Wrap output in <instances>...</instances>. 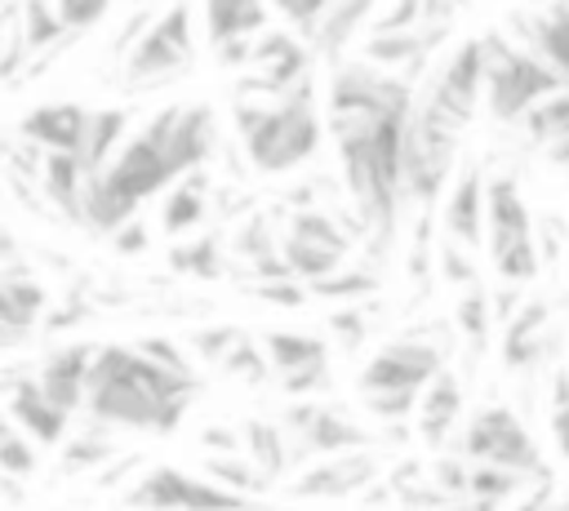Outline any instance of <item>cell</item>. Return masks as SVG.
<instances>
[{
  "label": "cell",
  "instance_id": "1",
  "mask_svg": "<svg viewBox=\"0 0 569 511\" xmlns=\"http://www.w3.org/2000/svg\"><path fill=\"white\" fill-rule=\"evenodd\" d=\"M200 391V378H182L147 360L138 347L107 342L98 347L93 373H89V400L84 413L98 427L120 431H151L169 435L178 431L191 395Z\"/></svg>",
  "mask_w": 569,
  "mask_h": 511
},
{
  "label": "cell",
  "instance_id": "2",
  "mask_svg": "<svg viewBox=\"0 0 569 511\" xmlns=\"http://www.w3.org/2000/svg\"><path fill=\"white\" fill-rule=\"evenodd\" d=\"M236 129L244 138V151L253 169L262 173H284L302 164L320 147V111H316V89L302 80L289 98L280 102H249L236 98Z\"/></svg>",
  "mask_w": 569,
  "mask_h": 511
},
{
  "label": "cell",
  "instance_id": "3",
  "mask_svg": "<svg viewBox=\"0 0 569 511\" xmlns=\"http://www.w3.org/2000/svg\"><path fill=\"white\" fill-rule=\"evenodd\" d=\"M485 40V62H489V84H485V102L493 111V120L502 124H520L538 102L565 93V76L556 67H547L533 49H516L507 36L489 31Z\"/></svg>",
  "mask_w": 569,
  "mask_h": 511
},
{
  "label": "cell",
  "instance_id": "4",
  "mask_svg": "<svg viewBox=\"0 0 569 511\" xmlns=\"http://www.w3.org/2000/svg\"><path fill=\"white\" fill-rule=\"evenodd\" d=\"M458 133L462 124H453L440 107L427 98L413 102L405 133V200H413L422 213H431V204L458 178Z\"/></svg>",
  "mask_w": 569,
  "mask_h": 511
},
{
  "label": "cell",
  "instance_id": "5",
  "mask_svg": "<svg viewBox=\"0 0 569 511\" xmlns=\"http://www.w3.org/2000/svg\"><path fill=\"white\" fill-rule=\"evenodd\" d=\"M124 507L129 511H249L258 507V498L236 493L209 475H191L182 467H147L133 475V484L124 489Z\"/></svg>",
  "mask_w": 569,
  "mask_h": 511
},
{
  "label": "cell",
  "instance_id": "6",
  "mask_svg": "<svg viewBox=\"0 0 569 511\" xmlns=\"http://www.w3.org/2000/svg\"><path fill=\"white\" fill-rule=\"evenodd\" d=\"M458 453L471 458V462H489V467H507V471H520L525 480H551V467L542 462L529 427L516 418V409L507 404H485L467 418L462 427V440H458Z\"/></svg>",
  "mask_w": 569,
  "mask_h": 511
},
{
  "label": "cell",
  "instance_id": "7",
  "mask_svg": "<svg viewBox=\"0 0 569 511\" xmlns=\"http://www.w3.org/2000/svg\"><path fill=\"white\" fill-rule=\"evenodd\" d=\"M449 338L445 329H422V333H405V338H391L382 342L365 369H360V395H373V391H427L440 373H445V355H449Z\"/></svg>",
  "mask_w": 569,
  "mask_h": 511
},
{
  "label": "cell",
  "instance_id": "8",
  "mask_svg": "<svg viewBox=\"0 0 569 511\" xmlns=\"http://www.w3.org/2000/svg\"><path fill=\"white\" fill-rule=\"evenodd\" d=\"M196 53V31H191V9L178 0L164 13H156V22L147 27V36L124 53V84L142 89L156 80L178 76Z\"/></svg>",
  "mask_w": 569,
  "mask_h": 511
},
{
  "label": "cell",
  "instance_id": "9",
  "mask_svg": "<svg viewBox=\"0 0 569 511\" xmlns=\"http://www.w3.org/2000/svg\"><path fill=\"white\" fill-rule=\"evenodd\" d=\"M293 440V462L298 458H338V453H356V449H369L373 435L365 427H356L342 409L333 404H316V400H298L293 409H284V422H280Z\"/></svg>",
  "mask_w": 569,
  "mask_h": 511
},
{
  "label": "cell",
  "instance_id": "10",
  "mask_svg": "<svg viewBox=\"0 0 569 511\" xmlns=\"http://www.w3.org/2000/svg\"><path fill=\"white\" fill-rule=\"evenodd\" d=\"M485 84H489V62H485V40H462L431 76L427 84V102L440 107L453 124H467L476 116V102L485 98Z\"/></svg>",
  "mask_w": 569,
  "mask_h": 511
},
{
  "label": "cell",
  "instance_id": "11",
  "mask_svg": "<svg viewBox=\"0 0 569 511\" xmlns=\"http://www.w3.org/2000/svg\"><path fill=\"white\" fill-rule=\"evenodd\" d=\"M102 178H107L129 204H138V209H142L147 196H156V191H164V187L178 182V173H173V164H169L164 142H160L156 129H142L138 138H129V142L116 151V160L102 169Z\"/></svg>",
  "mask_w": 569,
  "mask_h": 511
},
{
  "label": "cell",
  "instance_id": "12",
  "mask_svg": "<svg viewBox=\"0 0 569 511\" xmlns=\"http://www.w3.org/2000/svg\"><path fill=\"white\" fill-rule=\"evenodd\" d=\"M147 129L160 133L164 156H169V164H173L178 178L204 169V160H209V151H213V111H209L204 102H191V107H164V111L151 116Z\"/></svg>",
  "mask_w": 569,
  "mask_h": 511
},
{
  "label": "cell",
  "instance_id": "13",
  "mask_svg": "<svg viewBox=\"0 0 569 511\" xmlns=\"http://www.w3.org/2000/svg\"><path fill=\"white\" fill-rule=\"evenodd\" d=\"M382 471V458L373 449H356V453H338V458H320L311 462L284 493L298 502H329V498H351L360 489H369Z\"/></svg>",
  "mask_w": 569,
  "mask_h": 511
},
{
  "label": "cell",
  "instance_id": "14",
  "mask_svg": "<svg viewBox=\"0 0 569 511\" xmlns=\"http://www.w3.org/2000/svg\"><path fill=\"white\" fill-rule=\"evenodd\" d=\"M4 400H9V422L18 431H27L36 444H62L67 427H71V413H62L36 373H22V369H9L4 373Z\"/></svg>",
  "mask_w": 569,
  "mask_h": 511
},
{
  "label": "cell",
  "instance_id": "15",
  "mask_svg": "<svg viewBox=\"0 0 569 511\" xmlns=\"http://www.w3.org/2000/svg\"><path fill=\"white\" fill-rule=\"evenodd\" d=\"M489 178L480 173V164H462L449 196H445V240H458L462 249H476L485 244V231H489Z\"/></svg>",
  "mask_w": 569,
  "mask_h": 511
},
{
  "label": "cell",
  "instance_id": "16",
  "mask_svg": "<svg viewBox=\"0 0 569 511\" xmlns=\"http://www.w3.org/2000/svg\"><path fill=\"white\" fill-rule=\"evenodd\" d=\"M89 120H93V111L84 102H44V107H31L18 120V138L36 142L40 151L80 156L84 138H89Z\"/></svg>",
  "mask_w": 569,
  "mask_h": 511
},
{
  "label": "cell",
  "instance_id": "17",
  "mask_svg": "<svg viewBox=\"0 0 569 511\" xmlns=\"http://www.w3.org/2000/svg\"><path fill=\"white\" fill-rule=\"evenodd\" d=\"M560 351V333L551 329V307L542 298L525 302L511 324H502V364L507 369H538Z\"/></svg>",
  "mask_w": 569,
  "mask_h": 511
},
{
  "label": "cell",
  "instance_id": "18",
  "mask_svg": "<svg viewBox=\"0 0 569 511\" xmlns=\"http://www.w3.org/2000/svg\"><path fill=\"white\" fill-rule=\"evenodd\" d=\"M93 360H98V347L89 342H67V347H53L44 360H40V387L44 395L62 409V413H76L84 409L89 400V373H93Z\"/></svg>",
  "mask_w": 569,
  "mask_h": 511
},
{
  "label": "cell",
  "instance_id": "19",
  "mask_svg": "<svg viewBox=\"0 0 569 511\" xmlns=\"http://www.w3.org/2000/svg\"><path fill=\"white\" fill-rule=\"evenodd\" d=\"M485 200H489V231H485L489 258H498V253H507V249H516V244L538 240V231H533V213L525 209L520 187H516L511 173H493Z\"/></svg>",
  "mask_w": 569,
  "mask_h": 511
},
{
  "label": "cell",
  "instance_id": "20",
  "mask_svg": "<svg viewBox=\"0 0 569 511\" xmlns=\"http://www.w3.org/2000/svg\"><path fill=\"white\" fill-rule=\"evenodd\" d=\"M449 36V22H427V27H413V31H391V36H369L365 40V62L382 67V71H396V67H422Z\"/></svg>",
  "mask_w": 569,
  "mask_h": 511
},
{
  "label": "cell",
  "instance_id": "21",
  "mask_svg": "<svg viewBox=\"0 0 569 511\" xmlns=\"http://www.w3.org/2000/svg\"><path fill=\"white\" fill-rule=\"evenodd\" d=\"M49 293L36 275H0V342L18 347L44 315Z\"/></svg>",
  "mask_w": 569,
  "mask_h": 511
},
{
  "label": "cell",
  "instance_id": "22",
  "mask_svg": "<svg viewBox=\"0 0 569 511\" xmlns=\"http://www.w3.org/2000/svg\"><path fill=\"white\" fill-rule=\"evenodd\" d=\"M84 187H89V173H84L80 156H67V151H49L44 156L40 196L49 200V209L58 218H71V222L84 227Z\"/></svg>",
  "mask_w": 569,
  "mask_h": 511
},
{
  "label": "cell",
  "instance_id": "23",
  "mask_svg": "<svg viewBox=\"0 0 569 511\" xmlns=\"http://www.w3.org/2000/svg\"><path fill=\"white\" fill-rule=\"evenodd\" d=\"M458 418H462V382L445 369V373L422 391L413 422H418V435L436 449V444H445V440H449V431L458 427Z\"/></svg>",
  "mask_w": 569,
  "mask_h": 511
},
{
  "label": "cell",
  "instance_id": "24",
  "mask_svg": "<svg viewBox=\"0 0 569 511\" xmlns=\"http://www.w3.org/2000/svg\"><path fill=\"white\" fill-rule=\"evenodd\" d=\"M267 31V0H204V36L209 44L253 40Z\"/></svg>",
  "mask_w": 569,
  "mask_h": 511
},
{
  "label": "cell",
  "instance_id": "25",
  "mask_svg": "<svg viewBox=\"0 0 569 511\" xmlns=\"http://www.w3.org/2000/svg\"><path fill=\"white\" fill-rule=\"evenodd\" d=\"M204 213H209V173L196 169V173H187L169 187V196L160 204V227H164V236L187 240V231L200 227Z\"/></svg>",
  "mask_w": 569,
  "mask_h": 511
},
{
  "label": "cell",
  "instance_id": "26",
  "mask_svg": "<svg viewBox=\"0 0 569 511\" xmlns=\"http://www.w3.org/2000/svg\"><path fill=\"white\" fill-rule=\"evenodd\" d=\"M262 351H267L276 378H289V373L329 364V342L325 338H311V333H298V329H271V333H262Z\"/></svg>",
  "mask_w": 569,
  "mask_h": 511
},
{
  "label": "cell",
  "instance_id": "27",
  "mask_svg": "<svg viewBox=\"0 0 569 511\" xmlns=\"http://www.w3.org/2000/svg\"><path fill=\"white\" fill-rule=\"evenodd\" d=\"M244 435V449H249V462L267 475V480H280L289 467H293V449H289V431L271 418H249L240 427Z\"/></svg>",
  "mask_w": 569,
  "mask_h": 511
},
{
  "label": "cell",
  "instance_id": "28",
  "mask_svg": "<svg viewBox=\"0 0 569 511\" xmlns=\"http://www.w3.org/2000/svg\"><path fill=\"white\" fill-rule=\"evenodd\" d=\"M369 13H373V0H333L325 22H320V31H316V40H311V49L325 53L338 67L342 49L356 40V31L369 22Z\"/></svg>",
  "mask_w": 569,
  "mask_h": 511
},
{
  "label": "cell",
  "instance_id": "29",
  "mask_svg": "<svg viewBox=\"0 0 569 511\" xmlns=\"http://www.w3.org/2000/svg\"><path fill=\"white\" fill-rule=\"evenodd\" d=\"M520 27L529 36V49L547 67H556L565 76V84H569V0H560L551 13H538L533 22H520Z\"/></svg>",
  "mask_w": 569,
  "mask_h": 511
},
{
  "label": "cell",
  "instance_id": "30",
  "mask_svg": "<svg viewBox=\"0 0 569 511\" xmlns=\"http://www.w3.org/2000/svg\"><path fill=\"white\" fill-rule=\"evenodd\" d=\"M169 271L178 275H196V280H218L227 271V253H222V236L218 231H200L187 236L169 249Z\"/></svg>",
  "mask_w": 569,
  "mask_h": 511
},
{
  "label": "cell",
  "instance_id": "31",
  "mask_svg": "<svg viewBox=\"0 0 569 511\" xmlns=\"http://www.w3.org/2000/svg\"><path fill=\"white\" fill-rule=\"evenodd\" d=\"M124 124H129V111H124V107H98V111H93L89 138H84V151H80V164H84L89 178H98V173L107 169V160H116L111 147L124 138Z\"/></svg>",
  "mask_w": 569,
  "mask_h": 511
},
{
  "label": "cell",
  "instance_id": "32",
  "mask_svg": "<svg viewBox=\"0 0 569 511\" xmlns=\"http://www.w3.org/2000/svg\"><path fill=\"white\" fill-rule=\"evenodd\" d=\"M18 22H22V36H27L31 58H36V53H44V49H67V44L76 40V36L62 27V18H58V4H53V0H22Z\"/></svg>",
  "mask_w": 569,
  "mask_h": 511
},
{
  "label": "cell",
  "instance_id": "33",
  "mask_svg": "<svg viewBox=\"0 0 569 511\" xmlns=\"http://www.w3.org/2000/svg\"><path fill=\"white\" fill-rule=\"evenodd\" d=\"M111 458H116L111 427L89 422L84 435H71V440L62 444V462H58V471H62V475H84V471H93V467H107Z\"/></svg>",
  "mask_w": 569,
  "mask_h": 511
},
{
  "label": "cell",
  "instance_id": "34",
  "mask_svg": "<svg viewBox=\"0 0 569 511\" xmlns=\"http://www.w3.org/2000/svg\"><path fill=\"white\" fill-rule=\"evenodd\" d=\"M280 253H284V262L293 267V275L302 284H316V280L333 275L338 267H347V253L325 249V244H311V240H298V236H280Z\"/></svg>",
  "mask_w": 569,
  "mask_h": 511
},
{
  "label": "cell",
  "instance_id": "35",
  "mask_svg": "<svg viewBox=\"0 0 569 511\" xmlns=\"http://www.w3.org/2000/svg\"><path fill=\"white\" fill-rule=\"evenodd\" d=\"M316 298H325V302H347V307H356V302H365V298H373L378 289H382V275L373 271V267H338L333 275H325V280H316V284H307Z\"/></svg>",
  "mask_w": 569,
  "mask_h": 511
},
{
  "label": "cell",
  "instance_id": "36",
  "mask_svg": "<svg viewBox=\"0 0 569 511\" xmlns=\"http://www.w3.org/2000/svg\"><path fill=\"white\" fill-rule=\"evenodd\" d=\"M453 320H458V333L467 338L471 355H480L485 342H489V329H493V320H498V315H493V298H489L480 284L462 289L458 302H453Z\"/></svg>",
  "mask_w": 569,
  "mask_h": 511
},
{
  "label": "cell",
  "instance_id": "37",
  "mask_svg": "<svg viewBox=\"0 0 569 511\" xmlns=\"http://www.w3.org/2000/svg\"><path fill=\"white\" fill-rule=\"evenodd\" d=\"M284 236H298V240H311V244L351 253V231H342V222H338L329 209H320V204H311V209H293Z\"/></svg>",
  "mask_w": 569,
  "mask_h": 511
},
{
  "label": "cell",
  "instance_id": "38",
  "mask_svg": "<svg viewBox=\"0 0 569 511\" xmlns=\"http://www.w3.org/2000/svg\"><path fill=\"white\" fill-rule=\"evenodd\" d=\"M520 129H525V138H529L533 147H556V142H565V138H569V89L556 93V98H547V102H538V107L520 120Z\"/></svg>",
  "mask_w": 569,
  "mask_h": 511
},
{
  "label": "cell",
  "instance_id": "39",
  "mask_svg": "<svg viewBox=\"0 0 569 511\" xmlns=\"http://www.w3.org/2000/svg\"><path fill=\"white\" fill-rule=\"evenodd\" d=\"M204 475L209 480H218V484H227V489H236V493H249V498H258L271 480L249 462V458H240V453H204Z\"/></svg>",
  "mask_w": 569,
  "mask_h": 511
},
{
  "label": "cell",
  "instance_id": "40",
  "mask_svg": "<svg viewBox=\"0 0 569 511\" xmlns=\"http://www.w3.org/2000/svg\"><path fill=\"white\" fill-rule=\"evenodd\" d=\"M529 480L520 475V471H507V467H489V462H471V498H480V502H507V498H516L520 489H525Z\"/></svg>",
  "mask_w": 569,
  "mask_h": 511
},
{
  "label": "cell",
  "instance_id": "41",
  "mask_svg": "<svg viewBox=\"0 0 569 511\" xmlns=\"http://www.w3.org/2000/svg\"><path fill=\"white\" fill-rule=\"evenodd\" d=\"M40 444L27 435V431H18L13 422L0 431V471L9 475V480H27L31 471H36V462H40V453H36Z\"/></svg>",
  "mask_w": 569,
  "mask_h": 511
},
{
  "label": "cell",
  "instance_id": "42",
  "mask_svg": "<svg viewBox=\"0 0 569 511\" xmlns=\"http://www.w3.org/2000/svg\"><path fill=\"white\" fill-rule=\"evenodd\" d=\"M231 249H236L240 258H249V262H262V258L280 253V236L271 231V222H267L262 213H249V218L236 227V236H231Z\"/></svg>",
  "mask_w": 569,
  "mask_h": 511
},
{
  "label": "cell",
  "instance_id": "43",
  "mask_svg": "<svg viewBox=\"0 0 569 511\" xmlns=\"http://www.w3.org/2000/svg\"><path fill=\"white\" fill-rule=\"evenodd\" d=\"M222 369V378H236V382H249V387H258V382H267V373H271V360H267V351L244 333L240 342H236V351L218 364Z\"/></svg>",
  "mask_w": 569,
  "mask_h": 511
},
{
  "label": "cell",
  "instance_id": "44",
  "mask_svg": "<svg viewBox=\"0 0 569 511\" xmlns=\"http://www.w3.org/2000/svg\"><path fill=\"white\" fill-rule=\"evenodd\" d=\"M240 338H244V333H240L236 324H200V329L187 333V347H191L204 364H222V360L236 351Z\"/></svg>",
  "mask_w": 569,
  "mask_h": 511
},
{
  "label": "cell",
  "instance_id": "45",
  "mask_svg": "<svg viewBox=\"0 0 569 511\" xmlns=\"http://www.w3.org/2000/svg\"><path fill=\"white\" fill-rule=\"evenodd\" d=\"M440 493H449L453 502H467L471 498V458H462V453H445V458H436L431 462V475H427Z\"/></svg>",
  "mask_w": 569,
  "mask_h": 511
},
{
  "label": "cell",
  "instance_id": "46",
  "mask_svg": "<svg viewBox=\"0 0 569 511\" xmlns=\"http://www.w3.org/2000/svg\"><path fill=\"white\" fill-rule=\"evenodd\" d=\"M271 4H276V13H280V18L289 22V27H293V36L311 44L333 0H271Z\"/></svg>",
  "mask_w": 569,
  "mask_h": 511
},
{
  "label": "cell",
  "instance_id": "47",
  "mask_svg": "<svg viewBox=\"0 0 569 511\" xmlns=\"http://www.w3.org/2000/svg\"><path fill=\"white\" fill-rule=\"evenodd\" d=\"M133 347H138L147 360H156L160 369H169V373H182V378H200V373H196V364L187 360V351H182L173 338H160V333H151V338H138Z\"/></svg>",
  "mask_w": 569,
  "mask_h": 511
},
{
  "label": "cell",
  "instance_id": "48",
  "mask_svg": "<svg viewBox=\"0 0 569 511\" xmlns=\"http://www.w3.org/2000/svg\"><path fill=\"white\" fill-rule=\"evenodd\" d=\"M418 400H422V391H373V395H365V409L391 427V422L413 418L418 413Z\"/></svg>",
  "mask_w": 569,
  "mask_h": 511
},
{
  "label": "cell",
  "instance_id": "49",
  "mask_svg": "<svg viewBox=\"0 0 569 511\" xmlns=\"http://www.w3.org/2000/svg\"><path fill=\"white\" fill-rule=\"evenodd\" d=\"M551 440L560 458H569V369L551 373Z\"/></svg>",
  "mask_w": 569,
  "mask_h": 511
},
{
  "label": "cell",
  "instance_id": "50",
  "mask_svg": "<svg viewBox=\"0 0 569 511\" xmlns=\"http://www.w3.org/2000/svg\"><path fill=\"white\" fill-rule=\"evenodd\" d=\"M53 4H58V18H62V27L71 36H84L111 9V0H53Z\"/></svg>",
  "mask_w": 569,
  "mask_h": 511
},
{
  "label": "cell",
  "instance_id": "51",
  "mask_svg": "<svg viewBox=\"0 0 569 511\" xmlns=\"http://www.w3.org/2000/svg\"><path fill=\"white\" fill-rule=\"evenodd\" d=\"M249 293L262 298V302H271V307H302L311 289H307L298 275H289V280H262V284H249Z\"/></svg>",
  "mask_w": 569,
  "mask_h": 511
},
{
  "label": "cell",
  "instance_id": "52",
  "mask_svg": "<svg viewBox=\"0 0 569 511\" xmlns=\"http://www.w3.org/2000/svg\"><path fill=\"white\" fill-rule=\"evenodd\" d=\"M440 271H445V280H449V284H462V289H471V284H476L471 253H467L458 240H445V244H440Z\"/></svg>",
  "mask_w": 569,
  "mask_h": 511
},
{
  "label": "cell",
  "instance_id": "53",
  "mask_svg": "<svg viewBox=\"0 0 569 511\" xmlns=\"http://www.w3.org/2000/svg\"><path fill=\"white\" fill-rule=\"evenodd\" d=\"M329 329L342 338V347H347V351H356V347L365 342V333H369V320H365V311H360V302H356V307L333 311V315H329Z\"/></svg>",
  "mask_w": 569,
  "mask_h": 511
},
{
  "label": "cell",
  "instance_id": "54",
  "mask_svg": "<svg viewBox=\"0 0 569 511\" xmlns=\"http://www.w3.org/2000/svg\"><path fill=\"white\" fill-rule=\"evenodd\" d=\"M280 387H284V395L307 400V395H316V391H325V387H329V364H316V369L289 373V378H280Z\"/></svg>",
  "mask_w": 569,
  "mask_h": 511
},
{
  "label": "cell",
  "instance_id": "55",
  "mask_svg": "<svg viewBox=\"0 0 569 511\" xmlns=\"http://www.w3.org/2000/svg\"><path fill=\"white\" fill-rule=\"evenodd\" d=\"M111 249L120 253V258H133V253H147V227L133 218V222H124L116 236H111Z\"/></svg>",
  "mask_w": 569,
  "mask_h": 511
},
{
  "label": "cell",
  "instance_id": "56",
  "mask_svg": "<svg viewBox=\"0 0 569 511\" xmlns=\"http://www.w3.org/2000/svg\"><path fill=\"white\" fill-rule=\"evenodd\" d=\"M200 444H204L209 453H236V449L244 444V435L231 431V427H204V431H200Z\"/></svg>",
  "mask_w": 569,
  "mask_h": 511
},
{
  "label": "cell",
  "instance_id": "57",
  "mask_svg": "<svg viewBox=\"0 0 569 511\" xmlns=\"http://www.w3.org/2000/svg\"><path fill=\"white\" fill-rule=\"evenodd\" d=\"M556 502H560V498H556V484H551V480H538V484L520 498V507H516V511H551Z\"/></svg>",
  "mask_w": 569,
  "mask_h": 511
},
{
  "label": "cell",
  "instance_id": "58",
  "mask_svg": "<svg viewBox=\"0 0 569 511\" xmlns=\"http://www.w3.org/2000/svg\"><path fill=\"white\" fill-rule=\"evenodd\" d=\"M133 467H138V453H124V458H116L111 467H102V480H98V484H102V489H116Z\"/></svg>",
  "mask_w": 569,
  "mask_h": 511
},
{
  "label": "cell",
  "instance_id": "59",
  "mask_svg": "<svg viewBox=\"0 0 569 511\" xmlns=\"http://www.w3.org/2000/svg\"><path fill=\"white\" fill-rule=\"evenodd\" d=\"M547 160H551L556 169H565V173H569V138H565V142H556V147H547Z\"/></svg>",
  "mask_w": 569,
  "mask_h": 511
},
{
  "label": "cell",
  "instance_id": "60",
  "mask_svg": "<svg viewBox=\"0 0 569 511\" xmlns=\"http://www.w3.org/2000/svg\"><path fill=\"white\" fill-rule=\"evenodd\" d=\"M445 511H498V502H480V498H467V502H453Z\"/></svg>",
  "mask_w": 569,
  "mask_h": 511
},
{
  "label": "cell",
  "instance_id": "61",
  "mask_svg": "<svg viewBox=\"0 0 569 511\" xmlns=\"http://www.w3.org/2000/svg\"><path fill=\"white\" fill-rule=\"evenodd\" d=\"M133 4H147V0H133Z\"/></svg>",
  "mask_w": 569,
  "mask_h": 511
},
{
  "label": "cell",
  "instance_id": "62",
  "mask_svg": "<svg viewBox=\"0 0 569 511\" xmlns=\"http://www.w3.org/2000/svg\"><path fill=\"white\" fill-rule=\"evenodd\" d=\"M284 511H293V507H284Z\"/></svg>",
  "mask_w": 569,
  "mask_h": 511
}]
</instances>
